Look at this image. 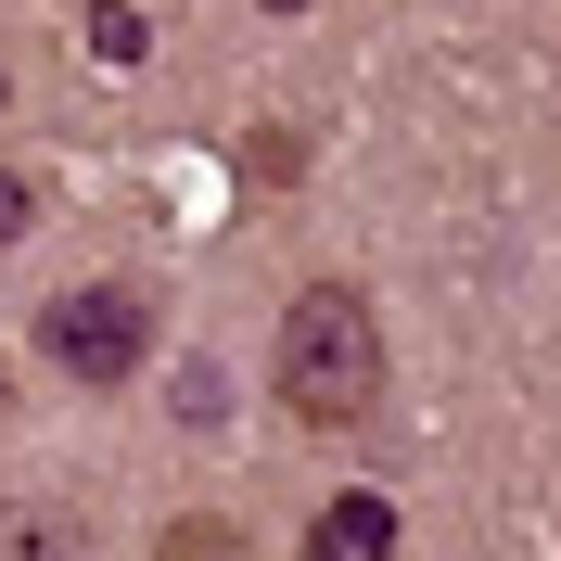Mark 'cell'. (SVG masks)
<instances>
[{"mask_svg":"<svg viewBox=\"0 0 561 561\" xmlns=\"http://www.w3.org/2000/svg\"><path fill=\"white\" fill-rule=\"evenodd\" d=\"M280 409L307 421V434H357V421L383 409V319H370V294H345V280H307L294 307H280Z\"/></svg>","mask_w":561,"mask_h":561,"instance_id":"6da1fadb","label":"cell"},{"mask_svg":"<svg viewBox=\"0 0 561 561\" xmlns=\"http://www.w3.org/2000/svg\"><path fill=\"white\" fill-rule=\"evenodd\" d=\"M38 357H51L65 383H128L140 357H153V294H140V280H77V294H51Z\"/></svg>","mask_w":561,"mask_h":561,"instance_id":"7a4b0ae2","label":"cell"},{"mask_svg":"<svg viewBox=\"0 0 561 561\" xmlns=\"http://www.w3.org/2000/svg\"><path fill=\"white\" fill-rule=\"evenodd\" d=\"M307 561H396V511H383L370 485H357V497H332V511L307 524Z\"/></svg>","mask_w":561,"mask_h":561,"instance_id":"3957f363","label":"cell"},{"mask_svg":"<svg viewBox=\"0 0 561 561\" xmlns=\"http://www.w3.org/2000/svg\"><path fill=\"white\" fill-rule=\"evenodd\" d=\"M153 561H255V549H243V524H217V511H179V524L153 536Z\"/></svg>","mask_w":561,"mask_h":561,"instance_id":"277c9868","label":"cell"},{"mask_svg":"<svg viewBox=\"0 0 561 561\" xmlns=\"http://www.w3.org/2000/svg\"><path fill=\"white\" fill-rule=\"evenodd\" d=\"M140 51H153V26H140L128 0H103V13H90V65H140Z\"/></svg>","mask_w":561,"mask_h":561,"instance_id":"5b68a950","label":"cell"},{"mask_svg":"<svg viewBox=\"0 0 561 561\" xmlns=\"http://www.w3.org/2000/svg\"><path fill=\"white\" fill-rule=\"evenodd\" d=\"M294 167H307V140H294V128H255V140H243V179H255V192H280Z\"/></svg>","mask_w":561,"mask_h":561,"instance_id":"8992f818","label":"cell"},{"mask_svg":"<svg viewBox=\"0 0 561 561\" xmlns=\"http://www.w3.org/2000/svg\"><path fill=\"white\" fill-rule=\"evenodd\" d=\"M26 230H38V179H26V167H0V255L26 243Z\"/></svg>","mask_w":561,"mask_h":561,"instance_id":"52a82bcc","label":"cell"},{"mask_svg":"<svg viewBox=\"0 0 561 561\" xmlns=\"http://www.w3.org/2000/svg\"><path fill=\"white\" fill-rule=\"evenodd\" d=\"M255 13H307V0H255Z\"/></svg>","mask_w":561,"mask_h":561,"instance_id":"ba28073f","label":"cell"}]
</instances>
